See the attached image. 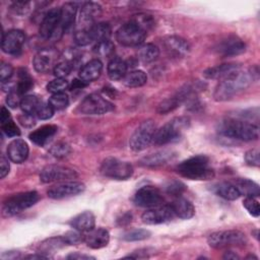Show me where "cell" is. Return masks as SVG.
Returning <instances> with one entry per match:
<instances>
[{
    "mask_svg": "<svg viewBox=\"0 0 260 260\" xmlns=\"http://www.w3.org/2000/svg\"><path fill=\"white\" fill-rule=\"evenodd\" d=\"M84 242L86 245L91 249H101L106 247L110 242V234L108 230L104 228L92 229L91 231L87 232L84 236Z\"/></svg>",
    "mask_w": 260,
    "mask_h": 260,
    "instance_id": "7402d4cb",
    "label": "cell"
},
{
    "mask_svg": "<svg viewBox=\"0 0 260 260\" xmlns=\"http://www.w3.org/2000/svg\"><path fill=\"white\" fill-rule=\"evenodd\" d=\"M70 224L74 230L80 233H87L94 228L95 218L91 211H83L73 217Z\"/></svg>",
    "mask_w": 260,
    "mask_h": 260,
    "instance_id": "4316f807",
    "label": "cell"
},
{
    "mask_svg": "<svg viewBox=\"0 0 260 260\" xmlns=\"http://www.w3.org/2000/svg\"><path fill=\"white\" fill-rule=\"evenodd\" d=\"M10 119H11V115H10L8 109H6V108L3 106V107L1 108V117H0V122H1V124L7 122V121L10 120Z\"/></svg>",
    "mask_w": 260,
    "mask_h": 260,
    "instance_id": "e7e4bbea",
    "label": "cell"
},
{
    "mask_svg": "<svg viewBox=\"0 0 260 260\" xmlns=\"http://www.w3.org/2000/svg\"><path fill=\"white\" fill-rule=\"evenodd\" d=\"M215 193L225 200H236L241 194L232 182H220L214 187Z\"/></svg>",
    "mask_w": 260,
    "mask_h": 260,
    "instance_id": "1f68e13d",
    "label": "cell"
},
{
    "mask_svg": "<svg viewBox=\"0 0 260 260\" xmlns=\"http://www.w3.org/2000/svg\"><path fill=\"white\" fill-rule=\"evenodd\" d=\"M34 85V80L25 69L18 70V82L16 83V90L23 94L28 91Z\"/></svg>",
    "mask_w": 260,
    "mask_h": 260,
    "instance_id": "74e56055",
    "label": "cell"
},
{
    "mask_svg": "<svg viewBox=\"0 0 260 260\" xmlns=\"http://www.w3.org/2000/svg\"><path fill=\"white\" fill-rule=\"evenodd\" d=\"M85 189L84 184L76 181H65L51 187L47 194L52 199H63L76 196L83 192Z\"/></svg>",
    "mask_w": 260,
    "mask_h": 260,
    "instance_id": "5bb4252c",
    "label": "cell"
},
{
    "mask_svg": "<svg viewBox=\"0 0 260 260\" xmlns=\"http://www.w3.org/2000/svg\"><path fill=\"white\" fill-rule=\"evenodd\" d=\"M149 257L148 255V249H139L137 251H134L132 254L128 255L127 258H147Z\"/></svg>",
    "mask_w": 260,
    "mask_h": 260,
    "instance_id": "94428289",
    "label": "cell"
},
{
    "mask_svg": "<svg viewBox=\"0 0 260 260\" xmlns=\"http://www.w3.org/2000/svg\"><path fill=\"white\" fill-rule=\"evenodd\" d=\"M257 78H258L257 68L255 71L253 68L249 70L239 69L238 71L234 72L228 77L219 80L218 84L214 89L213 98L215 101H218V102L228 101L233 96H235L236 94H238L239 92L248 88Z\"/></svg>",
    "mask_w": 260,
    "mask_h": 260,
    "instance_id": "6da1fadb",
    "label": "cell"
},
{
    "mask_svg": "<svg viewBox=\"0 0 260 260\" xmlns=\"http://www.w3.org/2000/svg\"><path fill=\"white\" fill-rule=\"evenodd\" d=\"M113 109V104L99 93L87 95L78 107L79 112L84 115H102L111 112Z\"/></svg>",
    "mask_w": 260,
    "mask_h": 260,
    "instance_id": "30bf717a",
    "label": "cell"
},
{
    "mask_svg": "<svg viewBox=\"0 0 260 260\" xmlns=\"http://www.w3.org/2000/svg\"><path fill=\"white\" fill-rule=\"evenodd\" d=\"M186 189V186L180 182V181H170L167 185H166V190L168 193L173 194L175 196L180 195L184 190Z\"/></svg>",
    "mask_w": 260,
    "mask_h": 260,
    "instance_id": "db71d44e",
    "label": "cell"
},
{
    "mask_svg": "<svg viewBox=\"0 0 260 260\" xmlns=\"http://www.w3.org/2000/svg\"><path fill=\"white\" fill-rule=\"evenodd\" d=\"M138 58L143 63H151L159 56V49L153 44H144L138 50Z\"/></svg>",
    "mask_w": 260,
    "mask_h": 260,
    "instance_id": "e575fe53",
    "label": "cell"
},
{
    "mask_svg": "<svg viewBox=\"0 0 260 260\" xmlns=\"http://www.w3.org/2000/svg\"><path fill=\"white\" fill-rule=\"evenodd\" d=\"M90 27V26H89ZM89 27L86 28H79L74 34V40L75 43L79 46H86L92 42V39L90 37Z\"/></svg>",
    "mask_w": 260,
    "mask_h": 260,
    "instance_id": "7dc6e473",
    "label": "cell"
},
{
    "mask_svg": "<svg viewBox=\"0 0 260 260\" xmlns=\"http://www.w3.org/2000/svg\"><path fill=\"white\" fill-rule=\"evenodd\" d=\"M245 160L249 166L259 167L260 166V152L257 148L248 150L245 154Z\"/></svg>",
    "mask_w": 260,
    "mask_h": 260,
    "instance_id": "816d5d0a",
    "label": "cell"
},
{
    "mask_svg": "<svg viewBox=\"0 0 260 260\" xmlns=\"http://www.w3.org/2000/svg\"><path fill=\"white\" fill-rule=\"evenodd\" d=\"M155 130V124L152 120L143 121L130 136V148L134 151H141L145 149L152 142Z\"/></svg>",
    "mask_w": 260,
    "mask_h": 260,
    "instance_id": "9c48e42d",
    "label": "cell"
},
{
    "mask_svg": "<svg viewBox=\"0 0 260 260\" xmlns=\"http://www.w3.org/2000/svg\"><path fill=\"white\" fill-rule=\"evenodd\" d=\"M175 157L174 152L170 150H161L144 156L141 159V164L145 167H158L167 164Z\"/></svg>",
    "mask_w": 260,
    "mask_h": 260,
    "instance_id": "f1b7e54d",
    "label": "cell"
},
{
    "mask_svg": "<svg viewBox=\"0 0 260 260\" xmlns=\"http://www.w3.org/2000/svg\"><path fill=\"white\" fill-rule=\"evenodd\" d=\"M19 122L24 127H32L36 124L34 115H29V114H23L22 116H20Z\"/></svg>",
    "mask_w": 260,
    "mask_h": 260,
    "instance_id": "91938a15",
    "label": "cell"
},
{
    "mask_svg": "<svg viewBox=\"0 0 260 260\" xmlns=\"http://www.w3.org/2000/svg\"><path fill=\"white\" fill-rule=\"evenodd\" d=\"M21 100H22V94H20L15 88L14 90L8 92L6 98V104L8 105V107L15 109L17 107H20Z\"/></svg>",
    "mask_w": 260,
    "mask_h": 260,
    "instance_id": "f5cc1de1",
    "label": "cell"
},
{
    "mask_svg": "<svg viewBox=\"0 0 260 260\" xmlns=\"http://www.w3.org/2000/svg\"><path fill=\"white\" fill-rule=\"evenodd\" d=\"M223 259H239V256L232 251H228L225 252V254L223 255Z\"/></svg>",
    "mask_w": 260,
    "mask_h": 260,
    "instance_id": "03108f58",
    "label": "cell"
},
{
    "mask_svg": "<svg viewBox=\"0 0 260 260\" xmlns=\"http://www.w3.org/2000/svg\"><path fill=\"white\" fill-rule=\"evenodd\" d=\"M132 21H134L135 23H137L141 28H143L146 32L148 29H150L153 24H154V20L153 18L148 15V14H145V13H139V14H136L134 15Z\"/></svg>",
    "mask_w": 260,
    "mask_h": 260,
    "instance_id": "bcb514c9",
    "label": "cell"
},
{
    "mask_svg": "<svg viewBox=\"0 0 260 260\" xmlns=\"http://www.w3.org/2000/svg\"><path fill=\"white\" fill-rule=\"evenodd\" d=\"M41 104H42V101L37 95L28 94L22 98L20 103V108L24 114H29L35 116Z\"/></svg>",
    "mask_w": 260,
    "mask_h": 260,
    "instance_id": "8d00e7d4",
    "label": "cell"
},
{
    "mask_svg": "<svg viewBox=\"0 0 260 260\" xmlns=\"http://www.w3.org/2000/svg\"><path fill=\"white\" fill-rule=\"evenodd\" d=\"M241 195H245L246 197H257L260 195V189L257 183L251 181L249 179H236L232 182Z\"/></svg>",
    "mask_w": 260,
    "mask_h": 260,
    "instance_id": "4dcf8cb0",
    "label": "cell"
},
{
    "mask_svg": "<svg viewBox=\"0 0 260 260\" xmlns=\"http://www.w3.org/2000/svg\"><path fill=\"white\" fill-rule=\"evenodd\" d=\"M241 69V66L238 64H220L213 67H210L204 71V76L209 79H218L221 80L234 72Z\"/></svg>",
    "mask_w": 260,
    "mask_h": 260,
    "instance_id": "d4e9b609",
    "label": "cell"
},
{
    "mask_svg": "<svg viewBox=\"0 0 260 260\" xmlns=\"http://www.w3.org/2000/svg\"><path fill=\"white\" fill-rule=\"evenodd\" d=\"M77 178V173L67 167L50 165L45 167L40 174V180L43 183L65 182Z\"/></svg>",
    "mask_w": 260,
    "mask_h": 260,
    "instance_id": "8fae6325",
    "label": "cell"
},
{
    "mask_svg": "<svg viewBox=\"0 0 260 260\" xmlns=\"http://www.w3.org/2000/svg\"><path fill=\"white\" fill-rule=\"evenodd\" d=\"M171 205L175 211L176 216L180 218L189 219L193 217V215L195 214V207L189 200L185 198L179 197L176 200H174V202Z\"/></svg>",
    "mask_w": 260,
    "mask_h": 260,
    "instance_id": "f546056e",
    "label": "cell"
},
{
    "mask_svg": "<svg viewBox=\"0 0 260 260\" xmlns=\"http://www.w3.org/2000/svg\"><path fill=\"white\" fill-rule=\"evenodd\" d=\"M77 11V6L75 3L67 2L63 4L60 8V22L59 27L56 35L53 37L55 39H59L63 32H66L73 25L75 20V15Z\"/></svg>",
    "mask_w": 260,
    "mask_h": 260,
    "instance_id": "d6986e66",
    "label": "cell"
},
{
    "mask_svg": "<svg viewBox=\"0 0 260 260\" xmlns=\"http://www.w3.org/2000/svg\"><path fill=\"white\" fill-rule=\"evenodd\" d=\"M150 237V232L144 229H134L126 232L123 235V239L128 242L133 241H142L145 239H148Z\"/></svg>",
    "mask_w": 260,
    "mask_h": 260,
    "instance_id": "60d3db41",
    "label": "cell"
},
{
    "mask_svg": "<svg viewBox=\"0 0 260 260\" xmlns=\"http://www.w3.org/2000/svg\"><path fill=\"white\" fill-rule=\"evenodd\" d=\"M164 46L169 55L177 58L185 57L190 52L189 43L185 39L177 36L167 37L164 41Z\"/></svg>",
    "mask_w": 260,
    "mask_h": 260,
    "instance_id": "ffe728a7",
    "label": "cell"
},
{
    "mask_svg": "<svg viewBox=\"0 0 260 260\" xmlns=\"http://www.w3.org/2000/svg\"><path fill=\"white\" fill-rule=\"evenodd\" d=\"M244 207L247 209V211L254 217H258L260 214V207L258 201L255 199V197H246L243 201Z\"/></svg>",
    "mask_w": 260,
    "mask_h": 260,
    "instance_id": "c3c4849f",
    "label": "cell"
},
{
    "mask_svg": "<svg viewBox=\"0 0 260 260\" xmlns=\"http://www.w3.org/2000/svg\"><path fill=\"white\" fill-rule=\"evenodd\" d=\"M28 152V145L22 139L12 140L7 147V156L11 161L15 164L23 162L27 158Z\"/></svg>",
    "mask_w": 260,
    "mask_h": 260,
    "instance_id": "603a6c76",
    "label": "cell"
},
{
    "mask_svg": "<svg viewBox=\"0 0 260 260\" xmlns=\"http://www.w3.org/2000/svg\"><path fill=\"white\" fill-rule=\"evenodd\" d=\"M32 2L29 1H16L12 4V10L18 14H26L31 9Z\"/></svg>",
    "mask_w": 260,
    "mask_h": 260,
    "instance_id": "11a10c76",
    "label": "cell"
},
{
    "mask_svg": "<svg viewBox=\"0 0 260 260\" xmlns=\"http://www.w3.org/2000/svg\"><path fill=\"white\" fill-rule=\"evenodd\" d=\"M25 41V35L20 29H10L2 37L1 48L6 54L16 55L20 52Z\"/></svg>",
    "mask_w": 260,
    "mask_h": 260,
    "instance_id": "2e32d148",
    "label": "cell"
},
{
    "mask_svg": "<svg viewBox=\"0 0 260 260\" xmlns=\"http://www.w3.org/2000/svg\"><path fill=\"white\" fill-rule=\"evenodd\" d=\"M102 15V6L95 2H86L82 5L79 13V23L81 28H86L95 23Z\"/></svg>",
    "mask_w": 260,
    "mask_h": 260,
    "instance_id": "44dd1931",
    "label": "cell"
},
{
    "mask_svg": "<svg viewBox=\"0 0 260 260\" xmlns=\"http://www.w3.org/2000/svg\"><path fill=\"white\" fill-rule=\"evenodd\" d=\"M65 242L67 245H76L79 242H81L82 240V235H80V232L78 231H69L67 232L64 236H63Z\"/></svg>",
    "mask_w": 260,
    "mask_h": 260,
    "instance_id": "9f6ffc18",
    "label": "cell"
},
{
    "mask_svg": "<svg viewBox=\"0 0 260 260\" xmlns=\"http://www.w3.org/2000/svg\"><path fill=\"white\" fill-rule=\"evenodd\" d=\"M50 106L54 109V111H59L65 109L69 104V98L65 92L54 93L49 99Z\"/></svg>",
    "mask_w": 260,
    "mask_h": 260,
    "instance_id": "ab89813d",
    "label": "cell"
},
{
    "mask_svg": "<svg viewBox=\"0 0 260 260\" xmlns=\"http://www.w3.org/2000/svg\"><path fill=\"white\" fill-rule=\"evenodd\" d=\"M1 129L3 133H5V135H7L8 137H16L20 135V130L12 119L8 120L5 123H2Z\"/></svg>",
    "mask_w": 260,
    "mask_h": 260,
    "instance_id": "f907efd6",
    "label": "cell"
},
{
    "mask_svg": "<svg viewBox=\"0 0 260 260\" xmlns=\"http://www.w3.org/2000/svg\"><path fill=\"white\" fill-rule=\"evenodd\" d=\"M10 170V166H9V161H8V156L6 157L4 154H1V158H0V178L4 179Z\"/></svg>",
    "mask_w": 260,
    "mask_h": 260,
    "instance_id": "680465c9",
    "label": "cell"
},
{
    "mask_svg": "<svg viewBox=\"0 0 260 260\" xmlns=\"http://www.w3.org/2000/svg\"><path fill=\"white\" fill-rule=\"evenodd\" d=\"M215 50L219 55H221L223 57L237 56V55H240L245 52L246 45L238 37L229 36L228 38L223 39L221 42L218 43Z\"/></svg>",
    "mask_w": 260,
    "mask_h": 260,
    "instance_id": "ac0fdd59",
    "label": "cell"
},
{
    "mask_svg": "<svg viewBox=\"0 0 260 260\" xmlns=\"http://www.w3.org/2000/svg\"><path fill=\"white\" fill-rule=\"evenodd\" d=\"M133 201L137 206L152 208L161 205L164 197L157 188L153 186H143L135 193Z\"/></svg>",
    "mask_w": 260,
    "mask_h": 260,
    "instance_id": "7c38bea8",
    "label": "cell"
},
{
    "mask_svg": "<svg viewBox=\"0 0 260 260\" xmlns=\"http://www.w3.org/2000/svg\"><path fill=\"white\" fill-rule=\"evenodd\" d=\"M176 216L171 204L158 205L144 211L141 219L146 224H159L172 220Z\"/></svg>",
    "mask_w": 260,
    "mask_h": 260,
    "instance_id": "4fadbf2b",
    "label": "cell"
},
{
    "mask_svg": "<svg viewBox=\"0 0 260 260\" xmlns=\"http://www.w3.org/2000/svg\"><path fill=\"white\" fill-rule=\"evenodd\" d=\"M181 100L180 98L176 94L173 98H169L165 101H162L158 106H157V112L160 114H166L169 113L173 110H175L180 104H181Z\"/></svg>",
    "mask_w": 260,
    "mask_h": 260,
    "instance_id": "7bdbcfd3",
    "label": "cell"
},
{
    "mask_svg": "<svg viewBox=\"0 0 260 260\" xmlns=\"http://www.w3.org/2000/svg\"><path fill=\"white\" fill-rule=\"evenodd\" d=\"M146 35L147 32L143 28L130 20L116 31V40L123 46L136 47L144 42Z\"/></svg>",
    "mask_w": 260,
    "mask_h": 260,
    "instance_id": "ba28073f",
    "label": "cell"
},
{
    "mask_svg": "<svg viewBox=\"0 0 260 260\" xmlns=\"http://www.w3.org/2000/svg\"><path fill=\"white\" fill-rule=\"evenodd\" d=\"M100 170L105 177L115 180H127L133 175L132 165L116 157L105 158Z\"/></svg>",
    "mask_w": 260,
    "mask_h": 260,
    "instance_id": "52a82bcc",
    "label": "cell"
},
{
    "mask_svg": "<svg viewBox=\"0 0 260 260\" xmlns=\"http://www.w3.org/2000/svg\"><path fill=\"white\" fill-rule=\"evenodd\" d=\"M54 109L50 106L49 103H43L40 105L39 109L36 112V117L41 120H48L53 117L54 115Z\"/></svg>",
    "mask_w": 260,
    "mask_h": 260,
    "instance_id": "681fc988",
    "label": "cell"
},
{
    "mask_svg": "<svg viewBox=\"0 0 260 260\" xmlns=\"http://www.w3.org/2000/svg\"><path fill=\"white\" fill-rule=\"evenodd\" d=\"M87 84H88V83L82 81L80 78H76V79L73 80L72 84L69 85V89H71V90H73V89H80V88L86 86Z\"/></svg>",
    "mask_w": 260,
    "mask_h": 260,
    "instance_id": "be15d7a7",
    "label": "cell"
},
{
    "mask_svg": "<svg viewBox=\"0 0 260 260\" xmlns=\"http://www.w3.org/2000/svg\"><path fill=\"white\" fill-rule=\"evenodd\" d=\"M93 52L100 57L109 58L114 55L115 46L110 40L101 41V42H98L96 45L93 47Z\"/></svg>",
    "mask_w": 260,
    "mask_h": 260,
    "instance_id": "f35d334b",
    "label": "cell"
},
{
    "mask_svg": "<svg viewBox=\"0 0 260 260\" xmlns=\"http://www.w3.org/2000/svg\"><path fill=\"white\" fill-rule=\"evenodd\" d=\"M13 75V67L5 62L1 63L0 66V80L1 82H6L8 81L11 76Z\"/></svg>",
    "mask_w": 260,
    "mask_h": 260,
    "instance_id": "6f0895ef",
    "label": "cell"
},
{
    "mask_svg": "<svg viewBox=\"0 0 260 260\" xmlns=\"http://www.w3.org/2000/svg\"><path fill=\"white\" fill-rule=\"evenodd\" d=\"M67 259H81V260H88V259H94V257L86 254H81L79 252L71 253L67 256Z\"/></svg>",
    "mask_w": 260,
    "mask_h": 260,
    "instance_id": "6125c7cd",
    "label": "cell"
},
{
    "mask_svg": "<svg viewBox=\"0 0 260 260\" xmlns=\"http://www.w3.org/2000/svg\"><path fill=\"white\" fill-rule=\"evenodd\" d=\"M177 172L190 180H209L214 177V171L209 166V158L203 154L183 160L177 166Z\"/></svg>",
    "mask_w": 260,
    "mask_h": 260,
    "instance_id": "7a4b0ae2",
    "label": "cell"
},
{
    "mask_svg": "<svg viewBox=\"0 0 260 260\" xmlns=\"http://www.w3.org/2000/svg\"><path fill=\"white\" fill-rule=\"evenodd\" d=\"M40 199V195L36 191H28L15 194L9 197L3 204V213L6 216L15 215L24 209L35 205Z\"/></svg>",
    "mask_w": 260,
    "mask_h": 260,
    "instance_id": "5b68a950",
    "label": "cell"
},
{
    "mask_svg": "<svg viewBox=\"0 0 260 260\" xmlns=\"http://www.w3.org/2000/svg\"><path fill=\"white\" fill-rule=\"evenodd\" d=\"M147 76L142 70H133L127 73L123 78V83L127 87H139L146 83Z\"/></svg>",
    "mask_w": 260,
    "mask_h": 260,
    "instance_id": "d590c367",
    "label": "cell"
},
{
    "mask_svg": "<svg viewBox=\"0 0 260 260\" xmlns=\"http://www.w3.org/2000/svg\"><path fill=\"white\" fill-rule=\"evenodd\" d=\"M57 126L56 125H44L40 128H38L37 130L32 131L29 134V139L31 142H34L35 144L39 145V146H43L46 143H48L51 138L57 133Z\"/></svg>",
    "mask_w": 260,
    "mask_h": 260,
    "instance_id": "484cf974",
    "label": "cell"
},
{
    "mask_svg": "<svg viewBox=\"0 0 260 260\" xmlns=\"http://www.w3.org/2000/svg\"><path fill=\"white\" fill-rule=\"evenodd\" d=\"M207 242L210 247L215 249L242 247L247 244V237L244 233L237 230L219 231L210 234Z\"/></svg>",
    "mask_w": 260,
    "mask_h": 260,
    "instance_id": "277c9868",
    "label": "cell"
},
{
    "mask_svg": "<svg viewBox=\"0 0 260 260\" xmlns=\"http://www.w3.org/2000/svg\"><path fill=\"white\" fill-rule=\"evenodd\" d=\"M187 120L184 118L174 119L159 129L155 130L152 138V142L156 145H164L170 142H174L181 137L183 129L187 125Z\"/></svg>",
    "mask_w": 260,
    "mask_h": 260,
    "instance_id": "8992f818",
    "label": "cell"
},
{
    "mask_svg": "<svg viewBox=\"0 0 260 260\" xmlns=\"http://www.w3.org/2000/svg\"><path fill=\"white\" fill-rule=\"evenodd\" d=\"M59 54L54 49H43L40 50L34 57L32 64L36 71L40 73H46L53 71L57 65Z\"/></svg>",
    "mask_w": 260,
    "mask_h": 260,
    "instance_id": "9a60e30c",
    "label": "cell"
},
{
    "mask_svg": "<svg viewBox=\"0 0 260 260\" xmlns=\"http://www.w3.org/2000/svg\"><path fill=\"white\" fill-rule=\"evenodd\" d=\"M49 256L47 255H42V254H36V255H28V256H25L24 258H27V259H47Z\"/></svg>",
    "mask_w": 260,
    "mask_h": 260,
    "instance_id": "003e7915",
    "label": "cell"
},
{
    "mask_svg": "<svg viewBox=\"0 0 260 260\" xmlns=\"http://www.w3.org/2000/svg\"><path fill=\"white\" fill-rule=\"evenodd\" d=\"M107 72L112 80L123 79L127 74V63L119 57H113L108 64Z\"/></svg>",
    "mask_w": 260,
    "mask_h": 260,
    "instance_id": "83f0119b",
    "label": "cell"
},
{
    "mask_svg": "<svg viewBox=\"0 0 260 260\" xmlns=\"http://www.w3.org/2000/svg\"><path fill=\"white\" fill-rule=\"evenodd\" d=\"M67 244L62 237H53L50 239L45 240L44 242H42L39 245L38 248V253H42V254H49V253H53L55 251H58L59 249L65 247Z\"/></svg>",
    "mask_w": 260,
    "mask_h": 260,
    "instance_id": "836d02e7",
    "label": "cell"
},
{
    "mask_svg": "<svg viewBox=\"0 0 260 260\" xmlns=\"http://www.w3.org/2000/svg\"><path fill=\"white\" fill-rule=\"evenodd\" d=\"M73 69V64L69 60L58 62L55 66L53 73L57 78H65L67 75L70 74V72Z\"/></svg>",
    "mask_w": 260,
    "mask_h": 260,
    "instance_id": "f6af8a7d",
    "label": "cell"
},
{
    "mask_svg": "<svg viewBox=\"0 0 260 260\" xmlns=\"http://www.w3.org/2000/svg\"><path fill=\"white\" fill-rule=\"evenodd\" d=\"M60 8L50 9L44 16L40 25V35L44 39H52L59 27Z\"/></svg>",
    "mask_w": 260,
    "mask_h": 260,
    "instance_id": "e0dca14e",
    "label": "cell"
},
{
    "mask_svg": "<svg viewBox=\"0 0 260 260\" xmlns=\"http://www.w3.org/2000/svg\"><path fill=\"white\" fill-rule=\"evenodd\" d=\"M69 82L65 78H55L47 84V90L52 94L64 92L69 88Z\"/></svg>",
    "mask_w": 260,
    "mask_h": 260,
    "instance_id": "b9f144b4",
    "label": "cell"
},
{
    "mask_svg": "<svg viewBox=\"0 0 260 260\" xmlns=\"http://www.w3.org/2000/svg\"><path fill=\"white\" fill-rule=\"evenodd\" d=\"M103 71V63L99 59H92L85 63L79 70L78 78L89 83L100 77Z\"/></svg>",
    "mask_w": 260,
    "mask_h": 260,
    "instance_id": "cb8c5ba5",
    "label": "cell"
},
{
    "mask_svg": "<svg viewBox=\"0 0 260 260\" xmlns=\"http://www.w3.org/2000/svg\"><path fill=\"white\" fill-rule=\"evenodd\" d=\"M89 32L92 42H101L105 40H110V37L112 35V28L111 25L107 22H96L89 27Z\"/></svg>",
    "mask_w": 260,
    "mask_h": 260,
    "instance_id": "d6a6232c",
    "label": "cell"
},
{
    "mask_svg": "<svg viewBox=\"0 0 260 260\" xmlns=\"http://www.w3.org/2000/svg\"><path fill=\"white\" fill-rule=\"evenodd\" d=\"M71 152V147L68 143L63 142V141H59L55 144H53L50 148V153L58 158H62L67 156L69 153Z\"/></svg>",
    "mask_w": 260,
    "mask_h": 260,
    "instance_id": "ee69618b",
    "label": "cell"
},
{
    "mask_svg": "<svg viewBox=\"0 0 260 260\" xmlns=\"http://www.w3.org/2000/svg\"><path fill=\"white\" fill-rule=\"evenodd\" d=\"M219 133L232 139L252 141L259 137V127L250 122L229 118L220 123Z\"/></svg>",
    "mask_w": 260,
    "mask_h": 260,
    "instance_id": "3957f363",
    "label": "cell"
}]
</instances>
